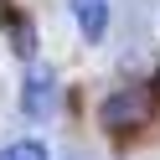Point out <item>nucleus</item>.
I'll list each match as a JSON object with an SVG mask.
<instances>
[{
  "instance_id": "obj_4",
  "label": "nucleus",
  "mask_w": 160,
  "mask_h": 160,
  "mask_svg": "<svg viewBox=\"0 0 160 160\" xmlns=\"http://www.w3.org/2000/svg\"><path fill=\"white\" fill-rule=\"evenodd\" d=\"M5 36L16 42V52H21V57H36V31H31V21H26L16 5L5 11Z\"/></svg>"
},
{
  "instance_id": "obj_2",
  "label": "nucleus",
  "mask_w": 160,
  "mask_h": 160,
  "mask_svg": "<svg viewBox=\"0 0 160 160\" xmlns=\"http://www.w3.org/2000/svg\"><path fill=\"white\" fill-rule=\"evenodd\" d=\"M52 103H57V78L47 72V67H31V72H26V98H21V108H26L31 119H47Z\"/></svg>"
},
{
  "instance_id": "obj_5",
  "label": "nucleus",
  "mask_w": 160,
  "mask_h": 160,
  "mask_svg": "<svg viewBox=\"0 0 160 160\" xmlns=\"http://www.w3.org/2000/svg\"><path fill=\"white\" fill-rule=\"evenodd\" d=\"M0 160H52V155H47L42 139H16V145L0 150Z\"/></svg>"
},
{
  "instance_id": "obj_3",
  "label": "nucleus",
  "mask_w": 160,
  "mask_h": 160,
  "mask_svg": "<svg viewBox=\"0 0 160 160\" xmlns=\"http://www.w3.org/2000/svg\"><path fill=\"white\" fill-rule=\"evenodd\" d=\"M72 21L83 42H103L108 36V0H72Z\"/></svg>"
},
{
  "instance_id": "obj_6",
  "label": "nucleus",
  "mask_w": 160,
  "mask_h": 160,
  "mask_svg": "<svg viewBox=\"0 0 160 160\" xmlns=\"http://www.w3.org/2000/svg\"><path fill=\"white\" fill-rule=\"evenodd\" d=\"M155 93H160V67H155Z\"/></svg>"
},
{
  "instance_id": "obj_1",
  "label": "nucleus",
  "mask_w": 160,
  "mask_h": 160,
  "mask_svg": "<svg viewBox=\"0 0 160 160\" xmlns=\"http://www.w3.org/2000/svg\"><path fill=\"white\" fill-rule=\"evenodd\" d=\"M98 124H103L108 134H129V129H139V124H145V98H139L134 88L108 93L103 108H98Z\"/></svg>"
}]
</instances>
